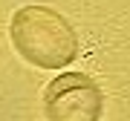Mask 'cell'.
I'll return each mask as SVG.
<instances>
[{
  "mask_svg": "<svg viewBox=\"0 0 130 121\" xmlns=\"http://www.w3.org/2000/svg\"><path fill=\"white\" fill-rule=\"evenodd\" d=\"M12 46L41 69H64L78 55V35L61 12L49 6H20L12 14Z\"/></svg>",
  "mask_w": 130,
  "mask_h": 121,
  "instance_id": "6da1fadb",
  "label": "cell"
},
{
  "mask_svg": "<svg viewBox=\"0 0 130 121\" xmlns=\"http://www.w3.org/2000/svg\"><path fill=\"white\" fill-rule=\"evenodd\" d=\"M101 110V87L84 72L58 75L43 92V115L52 121H98Z\"/></svg>",
  "mask_w": 130,
  "mask_h": 121,
  "instance_id": "7a4b0ae2",
  "label": "cell"
}]
</instances>
